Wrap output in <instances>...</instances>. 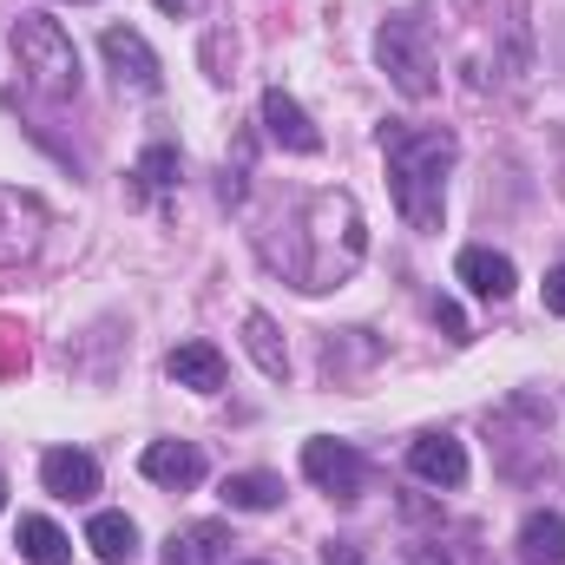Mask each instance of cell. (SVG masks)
Returning <instances> with one entry per match:
<instances>
[{
	"mask_svg": "<svg viewBox=\"0 0 565 565\" xmlns=\"http://www.w3.org/2000/svg\"><path fill=\"white\" fill-rule=\"evenodd\" d=\"M454 132H434V126H408V119H388L382 126V158H388V191H395V211L408 217V231H440V178L454 164Z\"/></svg>",
	"mask_w": 565,
	"mask_h": 565,
	"instance_id": "cell-1",
	"label": "cell"
},
{
	"mask_svg": "<svg viewBox=\"0 0 565 565\" xmlns=\"http://www.w3.org/2000/svg\"><path fill=\"white\" fill-rule=\"evenodd\" d=\"M369 257V231H362V204L349 191H309L302 204V257H289L296 289H335L355 277Z\"/></svg>",
	"mask_w": 565,
	"mask_h": 565,
	"instance_id": "cell-2",
	"label": "cell"
},
{
	"mask_svg": "<svg viewBox=\"0 0 565 565\" xmlns=\"http://www.w3.org/2000/svg\"><path fill=\"white\" fill-rule=\"evenodd\" d=\"M13 60L46 99H73L79 93V46H73V33L53 13H20L13 20Z\"/></svg>",
	"mask_w": 565,
	"mask_h": 565,
	"instance_id": "cell-3",
	"label": "cell"
},
{
	"mask_svg": "<svg viewBox=\"0 0 565 565\" xmlns=\"http://www.w3.org/2000/svg\"><path fill=\"white\" fill-rule=\"evenodd\" d=\"M375 60H382V73L395 79L402 99H427V93H434V53H427V26L415 20V13L382 20V33H375Z\"/></svg>",
	"mask_w": 565,
	"mask_h": 565,
	"instance_id": "cell-4",
	"label": "cell"
},
{
	"mask_svg": "<svg viewBox=\"0 0 565 565\" xmlns=\"http://www.w3.org/2000/svg\"><path fill=\"white\" fill-rule=\"evenodd\" d=\"M302 473L329 493V500H362L369 493V460L349 440H309L302 447Z\"/></svg>",
	"mask_w": 565,
	"mask_h": 565,
	"instance_id": "cell-5",
	"label": "cell"
},
{
	"mask_svg": "<svg viewBox=\"0 0 565 565\" xmlns=\"http://www.w3.org/2000/svg\"><path fill=\"white\" fill-rule=\"evenodd\" d=\"M46 244V204L20 184H0V264H26Z\"/></svg>",
	"mask_w": 565,
	"mask_h": 565,
	"instance_id": "cell-6",
	"label": "cell"
},
{
	"mask_svg": "<svg viewBox=\"0 0 565 565\" xmlns=\"http://www.w3.org/2000/svg\"><path fill=\"white\" fill-rule=\"evenodd\" d=\"M99 53H106V66L119 73V86H132V93H158V86H164V66H158V53L145 46L139 26H106V33H99Z\"/></svg>",
	"mask_w": 565,
	"mask_h": 565,
	"instance_id": "cell-7",
	"label": "cell"
},
{
	"mask_svg": "<svg viewBox=\"0 0 565 565\" xmlns=\"http://www.w3.org/2000/svg\"><path fill=\"white\" fill-rule=\"evenodd\" d=\"M257 119H264V132H270V145H282V151H296V158H316L322 151V132L309 126V113L282 93V86H270L264 93V106H257Z\"/></svg>",
	"mask_w": 565,
	"mask_h": 565,
	"instance_id": "cell-8",
	"label": "cell"
},
{
	"mask_svg": "<svg viewBox=\"0 0 565 565\" xmlns=\"http://www.w3.org/2000/svg\"><path fill=\"white\" fill-rule=\"evenodd\" d=\"M454 277L467 282L473 296H487V302H507V296H513V282H520V270H513V257H507V250L467 244V250L454 257Z\"/></svg>",
	"mask_w": 565,
	"mask_h": 565,
	"instance_id": "cell-9",
	"label": "cell"
},
{
	"mask_svg": "<svg viewBox=\"0 0 565 565\" xmlns=\"http://www.w3.org/2000/svg\"><path fill=\"white\" fill-rule=\"evenodd\" d=\"M139 467H145V480H158L171 493H191L204 480V447H191V440H151Z\"/></svg>",
	"mask_w": 565,
	"mask_h": 565,
	"instance_id": "cell-10",
	"label": "cell"
},
{
	"mask_svg": "<svg viewBox=\"0 0 565 565\" xmlns=\"http://www.w3.org/2000/svg\"><path fill=\"white\" fill-rule=\"evenodd\" d=\"M40 480H46L53 500H93V493H99V460L79 454V447H53V454L40 460Z\"/></svg>",
	"mask_w": 565,
	"mask_h": 565,
	"instance_id": "cell-11",
	"label": "cell"
},
{
	"mask_svg": "<svg viewBox=\"0 0 565 565\" xmlns=\"http://www.w3.org/2000/svg\"><path fill=\"white\" fill-rule=\"evenodd\" d=\"M408 467H415V480H427V487H467V447L454 434H422L408 447Z\"/></svg>",
	"mask_w": 565,
	"mask_h": 565,
	"instance_id": "cell-12",
	"label": "cell"
},
{
	"mask_svg": "<svg viewBox=\"0 0 565 565\" xmlns=\"http://www.w3.org/2000/svg\"><path fill=\"white\" fill-rule=\"evenodd\" d=\"M231 546H237L231 526L204 520V526H184L164 540V565H231Z\"/></svg>",
	"mask_w": 565,
	"mask_h": 565,
	"instance_id": "cell-13",
	"label": "cell"
},
{
	"mask_svg": "<svg viewBox=\"0 0 565 565\" xmlns=\"http://www.w3.org/2000/svg\"><path fill=\"white\" fill-rule=\"evenodd\" d=\"M164 369H171L178 388H198V395H217V388H224V355H217L211 342H178Z\"/></svg>",
	"mask_w": 565,
	"mask_h": 565,
	"instance_id": "cell-14",
	"label": "cell"
},
{
	"mask_svg": "<svg viewBox=\"0 0 565 565\" xmlns=\"http://www.w3.org/2000/svg\"><path fill=\"white\" fill-rule=\"evenodd\" d=\"M13 546H20V559H26V565H73V540H66L46 513H26Z\"/></svg>",
	"mask_w": 565,
	"mask_h": 565,
	"instance_id": "cell-15",
	"label": "cell"
},
{
	"mask_svg": "<svg viewBox=\"0 0 565 565\" xmlns=\"http://www.w3.org/2000/svg\"><path fill=\"white\" fill-rule=\"evenodd\" d=\"M86 546H93L106 565H132V553H139V526H132L126 513H93V520H86Z\"/></svg>",
	"mask_w": 565,
	"mask_h": 565,
	"instance_id": "cell-16",
	"label": "cell"
},
{
	"mask_svg": "<svg viewBox=\"0 0 565 565\" xmlns=\"http://www.w3.org/2000/svg\"><path fill=\"white\" fill-rule=\"evenodd\" d=\"M520 559L526 565H565V520L559 513H526V520H520Z\"/></svg>",
	"mask_w": 565,
	"mask_h": 565,
	"instance_id": "cell-17",
	"label": "cell"
},
{
	"mask_svg": "<svg viewBox=\"0 0 565 565\" xmlns=\"http://www.w3.org/2000/svg\"><path fill=\"white\" fill-rule=\"evenodd\" d=\"M244 349H250V362H257L270 382H282V375H289V349H282L277 322H270L264 309H250V316H244Z\"/></svg>",
	"mask_w": 565,
	"mask_h": 565,
	"instance_id": "cell-18",
	"label": "cell"
},
{
	"mask_svg": "<svg viewBox=\"0 0 565 565\" xmlns=\"http://www.w3.org/2000/svg\"><path fill=\"white\" fill-rule=\"evenodd\" d=\"M224 507L231 513H270V507H282V480L277 473H231L224 480Z\"/></svg>",
	"mask_w": 565,
	"mask_h": 565,
	"instance_id": "cell-19",
	"label": "cell"
},
{
	"mask_svg": "<svg viewBox=\"0 0 565 565\" xmlns=\"http://www.w3.org/2000/svg\"><path fill=\"white\" fill-rule=\"evenodd\" d=\"M178 171H184L178 145H151V151L139 158V178L151 184V191H171V184H178Z\"/></svg>",
	"mask_w": 565,
	"mask_h": 565,
	"instance_id": "cell-20",
	"label": "cell"
},
{
	"mask_svg": "<svg viewBox=\"0 0 565 565\" xmlns=\"http://www.w3.org/2000/svg\"><path fill=\"white\" fill-rule=\"evenodd\" d=\"M434 322H440L454 342H467V316H460V302H447V296H440V302H434Z\"/></svg>",
	"mask_w": 565,
	"mask_h": 565,
	"instance_id": "cell-21",
	"label": "cell"
},
{
	"mask_svg": "<svg viewBox=\"0 0 565 565\" xmlns=\"http://www.w3.org/2000/svg\"><path fill=\"white\" fill-rule=\"evenodd\" d=\"M546 309L565 316V264H559V270H546Z\"/></svg>",
	"mask_w": 565,
	"mask_h": 565,
	"instance_id": "cell-22",
	"label": "cell"
},
{
	"mask_svg": "<svg viewBox=\"0 0 565 565\" xmlns=\"http://www.w3.org/2000/svg\"><path fill=\"white\" fill-rule=\"evenodd\" d=\"M322 565H362V553H355L349 540H329V546H322Z\"/></svg>",
	"mask_w": 565,
	"mask_h": 565,
	"instance_id": "cell-23",
	"label": "cell"
},
{
	"mask_svg": "<svg viewBox=\"0 0 565 565\" xmlns=\"http://www.w3.org/2000/svg\"><path fill=\"white\" fill-rule=\"evenodd\" d=\"M151 7H158V13H178V20H184V13H198L204 0H151Z\"/></svg>",
	"mask_w": 565,
	"mask_h": 565,
	"instance_id": "cell-24",
	"label": "cell"
},
{
	"mask_svg": "<svg viewBox=\"0 0 565 565\" xmlns=\"http://www.w3.org/2000/svg\"><path fill=\"white\" fill-rule=\"evenodd\" d=\"M408 565H447V559H440L434 546H408Z\"/></svg>",
	"mask_w": 565,
	"mask_h": 565,
	"instance_id": "cell-25",
	"label": "cell"
},
{
	"mask_svg": "<svg viewBox=\"0 0 565 565\" xmlns=\"http://www.w3.org/2000/svg\"><path fill=\"white\" fill-rule=\"evenodd\" d=\"M0 507H7V480H0Z\"/></svg>",
	"mask_w": 565,
	"mask_h": 565,
	"instance_id": "cell-26",
	"label": "cell"
},
{
	"mask_svg": "<svg viewBox=\"0 0 565 565\" xmlns=\"http://www.w3.org/2000/svg\"><path fill=\"white\" fill-rule=\"evenodd\" d=\"M257 565H264V559H257Z\"/></svg>",
	"mask_w": 565,
	"mask_h": 565,
	"instance_id": "cell-27",
	"label": "cell"
}]
</instances>
